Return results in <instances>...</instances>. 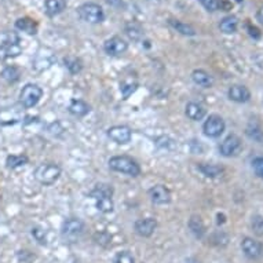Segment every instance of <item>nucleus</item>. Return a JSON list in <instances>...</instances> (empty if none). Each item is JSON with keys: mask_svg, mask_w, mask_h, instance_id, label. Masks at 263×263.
<instances>
[{"mask_svg": "<svg viewBox=\"0 0 263 263\" xmlns=\"http://www.w3.org/2000/svg\"><path fill=\"white\" fill-rule=\"evenodd\" d=\"M257 21L259 22V24H262L263 25V6L258 10V13H257Z\"/></svg>", "mask_w": 263, "mask_h": 263, "instance_id": "nucleus-39", "label": "nucleus"}, {"mask_svg": "<svg viewBox=\"0 0 263 263\" xmlns=\"http://www.w3.org/2000/svg\"><path fill=\"white\" fill-rule=\"evenodd\" d=\"M243 151V141L236 134L227 135L219 145V152L223 157H236Z\"/></svg>", "mask_w": 263, "mask_h": 263, "instance_id": "nucleus-5", "label": "nucleus"}, {"mask_svg": "<svg viewBox=\"0 0 263 263\" xmlns=\"http://www.w3.org/2000/svg\"><path fill=\"white\" fill-rule=\"evenodd\" d=\"M192 79H193V82L196 83L197 86H200V87H203V88L212 87V84H213L212 76L203 69L193 70V73H192Z\"/></svg>", "mask_w": 263, "mask_h": 263, "instance_id": "nucleus-15", "label": "nucleus"}, {"mask_svg": "<svg viewBox=\"0 0 263 263\" xmlns=\"http://www.w3.org/2000/svg\"><path fill=\"white\" fill-rule=\"evenodd\" d=\"M199 169L208 178H219L223 175L225 169L223 167H220L218 164H211V163H201L199 164Z\"/></svg>", "mask_w": 263, "mask_h": 263, "instance_id": "nucleus-18", "label": "nucleus"}, {"mask_svg": "<svg viewBox=\"0 0 263 263\" xmlns=\"http://www.w3.org/2000/svg\"><path fill=\"white\" fill-rule=\"evenodd\" d=\"M59 176H61V168L54 163L40 164L35 171L36 181L40 182L42 185H46V186H50L53 183H55Z\"/></svg>", "mask_w": 263, "mask_h": 263, "instance_id": "nucleus-2", "label": "nucleus"}, {"mask_svg": "<svg viewBox=\"0 0 263 263\" xmlns=\"http://www.w3.org/2000/svg\"><path fill=\"white\" fill-rule=\"evenodd\" d=\"M32 236H35V238L38 240L40 244H46V233L42 229H39V227H35V229H32Z\"/></svg>", "mask_w": 263, "mask_h": 263, "instance_id": "nucleus-36", "label": "nucleus"}, {"mask_svg": "<svg viewBox=\"0 0 263 263\" xmlns=\"http://www.w3.org/2000/svg\"><path fill=\"white\" fill-rule=\"evenodd\" d=\"M28 163V157L25 155H11L7 157L6 164L8 168H17L21 165H25Z\"/></svg>", "mask_w": 263, "mask_h": 263, "instance_id": "nucleus-28", "label": "nucleus"}, {"mask_svg": "<svg viewBox=\"0 0 263 263\" xmlns=\"http://www.w3.org/2000/svg\"><path fill=\"white\" fill-rule=\"evenodd\" d=\"M114 263H135V259L128 251H121L114 258Z\"/></svg>", "mask_w": 263, "mask_h": 263, "instance_id": "nucleus-34", "label": "nucleus"}, {"mask_svg": "<svg viewBox=\"0 0 263 263\" xmlns=\"http://www.w3.org/2000/svg\"><path fill=\"white\" fill-rule=\"evenodd\" d=\"M125 33H127V36L131 39V40H134V42H138V40H141L142 36H144L142 29L137 25H127Z\"/></svg>", "mask_w": 263, "mask_h": 263, "instance_id": "nucleus-32", "label": "nucleus"}, {"mask_svg": "<svg viewBox=\"0 0 263 263\" xmlns=\"http://www.w3.org/2000/svg\"><path fill=\"white\" fill-rule=\"evenodd\" d=\"M93 199H98V197H105V196H109L112 197L113 196V188L107 183H98L94 188V190L90 194Z\"/></svg>", "mask_w": 263, "mask_h": 263, "instance_id": "nucleus-26", "label": "nucleus"}, {"mask_svg": "<svg viewBox=\"0 0 263 263\" xmlns=\"http://www.w3.org/2000/svg\"><path fill=\"white\" fill-rule=\"evenodd\" d=\"M252 168L255 171V174L263 179V157L254 158V161H252Z\"/></svg>", "mask_w": 263, "mask_h": 263, "instance_id": "nucleus-35", "label": "nucleus"}, {"mask_svg": "<svg viewBox=\"0 0 263 263\" xmlns=\"http://www.w3.org/2000/svg\"><path fill=\"white\" fill-rule=\"evenodd\" d=\"M137 82H132V79L130 80H123V82L120 83V91H121V94L124 97V100H128V97L137 90Z\"/></svg>", "mask_w": 263, "mask_h": 263, "instance_id": "nucleus-30", "label": "nucleus"}, {"mask_svg": "<svg viewBox=\"0 0 263 263\" xmlns=\"http://www.w3.org/2000/svg\"><path fill=\"white\" fill-rule=\"evenodd\" d=\"M241 248L245 257L250 259H259L263 257V244L252 237H244L241 241Z\"/></svg>", "mask_w": 263, "mask_h": 263, "instance_id": "nucleus-8", "label": "nucleus"}, {"mask_svg": "<svg viewBox=\"0 0 263 263\" xmlns=\"http://www.w3.org/2000/svg\"><path fill=\"white\" fill-rule=\"evenodd\" d=\"M84 230V223L79 218H69L62 223V234L65 237H77Z\"/></svg>", "mask_w": 263, "mask_h": 263, "instance_id": "nucleus-11", "label": "nucleus"}, {"mask_svg": "<svg viewBox=\"0 0 263 263\" xmlns=\"http://www.w3.org/2000/svg\"><path fill=\"white\" fill-rule=\"evenodd\" d=\"M227 97L229 100L233 102H237V104H245L251 100V91L245 86L241 84H234L232 87L229 88L227 91Z\"/></svg>", "mask_w": 263, "mask_h": 263, "instance_id": "nucleus-12", "label": "nucleus"}, {"mask_svg": "<svg viewBox=\"0 0 263 263\" xmlns=\"http://www.w3.org/2000/svg\"><path fill=\"white\" fill-rule=\"evenodd\" d=\"M109 167L116 172H121L125 175L138 176L141 174L139 164L128 156H114L109 160Z\"/></svg>", "mask_w": 263, "mask_h": 263, "instance_id": "nucleus-1", "label": "nucleus"}, {"mask_svg": "<svg viewBox=\"0 0 263 263\" xmlns=\"http://www.w3.org/2000/svg\"><path fill=\"white\" fill-rule=\"evenodd\" d=\"M15 28L21 32H25L28 35H36L38 33V24L35 19L29 17H22L15 21Z\"/></svg>", "mask_w": 263, "mask_h": 263, "instance_id": "nucleus-16", "label": "nucleus"}, {"mask_svg": "<svg viewBox=\"0 0 263 263\" xmlns=\"http://www.w3.org/2000/svg\"><path fill=\"white\" fill-rule=\"evenodd\" d=\"M169 25L172 26L176 32H179L183 36H196V29L189 24H183L178 19H169Z\"/></svg>", "mask_w": 263, "mask_h": 263, "instance_id": "nucleus-23", "label": "nucleus"}, {"mask_svg": "<svg viewBox=\"0 0 263 263\" xmlns=\"http://www.w3.org/2000/svg\"><path fill=\"white\" fill-rule=\"evenodd\" d=\"M19 76L21 73H19V69L17 66H7L1 72V77L8 83H15L19 79Z\"/></svg>", "mask_w": 263, "mask_h": 263, "instance_id": "nucleus-29", "label": "nucleus"}, {"mask_svg": "<svg viewBox=\"0 0 263 263\" xmlns=\"http://www.w3.org/2000/svg\"><path fill=\"white\" fill-rule=\"evenodd\" d=\"M225 120L218 114H211L203 124V131L210 138H218L225 131Z\"/></svg>", "mask_w": 263, "mask_h": 263, "instance_id": "nucleus-6", "label": "nucleus"}, {"mask_svg": "<svg viewBox=\"0 0 263 263\" xmlns=\"http://www.w3.org/2000/svg\"><path fill=\"white\" fill-rule=\"evenodd\" d=\"M185 113H186V116H188L190 120H194V121H199V120H203L206 117V109L199 105V104H196V102H189L188 105H186V109H185Z\"/></svg>", "mask_w": 263, "mask_h": 263, "instance_id": "nucleus-17", "label": "nucleus"}, {"mask_svg": "<svg viewBox=\"0 0 263 263\" xmlns=\"http://www.w3.org/2000/svg\"><path fill=\"white\" fill-rule=\"evenodd\" d=\"M68 6V0H46L44 1V11L49 17H55L61 14Z\"/></svg>", "mask_w": 263, "mask_h": 263, "instance_id": "nucleus-14", "label": "nucleus"}, {"mask_svg": "<svg viewBox=\"0 0 263 263\" xmlns=\"http://www.w3.org/2000/svg\"><path fill=\"white\" fill-rule=\"evenodd\" d=\"M95 204H97V208L98 211L104 213L112 212L113 208H114V204H113V199L109 197V196H105V197H98V199H94Z\"/></svg>", "mask_w": 263, "mask_h": 263, "instance_id": "nucleus-24", "label": "nucleus"}, {"mask_svg": "<svg viewBox=\"0 0 263 263\" xmlns=\"http://www.w3.org/2000/svg\"><path fill=\"white\" fill-rule=\"evenodd\" d=\"M65 66L69 69L70 73H79V72H82L83 69V62L79 59V58H76V56H68V58H65Z\"/></svg>", "mask_w": 263, "mask_h": 263, "instance_id": "nucleus-27", "label": "nucleus"}, {"mask_svg": "<svg viewBox=\"0 0 263 263\" xmlns=\"http://www.w3.org/2000/svg\"><path fill=\"white\" fill-rule=\"evenodd\" d=\"M42 97H43V90L39 87L38 84L29 83V84H26L25 87L21 90L19 102H21L22 106L29 109V107L36 106L39 104V101L42 100Z\"/></svg>", "mask_w": 263, "mask_h": 263, "instance_id": "nucleus-4", "label": "nucleus"}, {"mask_svg": "<svg viewBox=\"0 0 263 263\" xmlns=\"http://www.w3.org/2000/svg\"><path fill=\"white\" fill-rule=\"evenodd\" d=\"M106 3L112 7H120L123 4V0H106Z\"/></svg>", "mask_w": 263, "mask_h": 263, "instance_id": "nucleus-38", "label": "nucleus"}, {"mask_svg": "<svg viewBox=\"0 0 263 263\" xmlns=\"http://www.w3.org/2000/svg\"><path fill=\"white\" fill-rule=\"evenodd\" d=\"M247 137L252 141H255L258 144H263V130L257 124H250L245 128Z\"/></svg>", "mask_w": 263, "mask_h": 263, "instance_id": "nucleus-25", "label": "nucleus"}, {"mask_svg": "<svg viewBox=\"0 0 263 263\" xmlns=\"http://www.w3.org/2000/svg\"><path fill=\"white\" fill-rule=\"evenodd\" d=\"M157 227V220L155 218H144L135 222V232L141 237H151Z\"/></svg>", "mask_w": 263, "mask_h": 263, "instance_id": "nucleus-13", "label": "nucleus"}, {"mask_svg": "<svg viewBox=\"0 0 263 263\" xmlns=\"http://www.w3.org/2000/svg\"><path fill=\"white\" fill-rule=\"evenodd\" d=\"M236 1H237V3H241V1H244V0H236Z\"/></svg>", "mask_w": 263, "mask_h": 263, "instance_id": "nucleus-40", "label": "nucleus"}, {"mask_svg": "<svg viewBox=\"0 0 263 263\" xmlns=\"http://www.w3.org/2000/svg\"><path fill=\"white\" fill-rule=\"evenodd\" d=\"M247 28H248V33H250L251 38H254V39L261 38V31L258 29L257 26L251 25V24H247Z\"/></svg>", "mask_w": 263, "mask_h": 263, "instance_id": "nucleus-37", "label": "nucleus"}, {"mask_svg": "<svg viewBox=\"0 0 263 263\" xmlns=\"http://www.w3.org/2000/svg\"><path fill=\"white\" fill-rule=\"evenodd\" d=\"M107 137L112 139L113 142L119 145H125L131 141L132 132L130 127L127 125H113L107 130Z\"/></svg>", "mask_w": 263, "mask_h": 263, "instance_id": "nucleus-7", "label": "nucleus"}, {"mask_svg": "<svg viewBox=\"0 0 263 263\" xmlns=\"http://www.w3.org/2000/svg\"><path fill=\"white\" fill-rule=\"evenodd\" d=\"M189 229H190V232L193 233L197 238H201L206 234L204 222H203L200 216H197V215H193V216L189 219Z\"/></svg>", "mask_w": 263, "mask_h": 263, "instance_id": "nucleus-21", "label": "nucleus"}, {"mask_svg": "<svg viewBox=\"0 0 263 263\" xmlns=\"http://www.w3.org/2000/svg\"><path fill=\"white\" fill-rule=\"evenodd\" d=\"M251 229L254 234H257L259 237L263 236V216L261 215H254L251 219Z\"/></svg>", "mask_w": 263, "mask_h": 263, "instance_id": "nucleus-31", "label": "nucleus"}, {"mask_svg": "<svg viewBox=\"0 0 263 263\" xmlns=\"http://www.w3.org/2000/svg\"><path fill=\"white\" fill-rule=\"evenodd\" d=\"M238 26V21L234 15H227L225 18L220 21L219 24V29L226 35H232L234 32L237 31Z\"/></svg>", "mask_w": 263, "mask_h": 263, "instance_id": "nucleus-22", "label": "nucleus"}, {"mask_svg": "<svg viewBox=\"0 0 263 263\" xmlns=\"http://www.w3.org/2000/svg\"><path fill=\"white\" fill-rule=\"evenodd\" d=\"M77 14L82 21L88 24H100L105 18L102 7L97 3H84L77 8Z\"/></svg>", "mask_w": 263, "mask_h": 263, "instance_id": "nucleus-3", "label": "nucleus"}, {"mask_svg": "<svg viewBox=\"0 0 263 263\" xmlns=\"http://www.w3.org/2000/svg\"><path fill=\"white\" fill-rule=\"evenodd\" d=\"M201 6L207 11H218L222 10V0H199Z\"/></svg>", "mask_w": 263, "mask_h": 263, "instance_id": "nucleus-33", "label": "nucleus"}, {"mask_svg": "<svg viewBox=\"0 0 263 263\" xmlns=\"http://www.w3.org/2000/svg\"><path fill=\"white\" fill-rule=\"evenodd\" d=\"M128 49V43L125 42L124 39L119 38V36H113V38L107 39L106 42L104 43V50L106 54L112 56H117L124 54Z\"/></svg>", "mask_w": 263, "mask_h": 263, "instance_id": "nucleus-9", "label": "nucleus"}, {"mask_svg": "<svg viewBox=\"0 0 263 263\" xmlns=\"http://www.w3.org/2000/svg\"><path fill=\"white\" fill-rule=\"evenodd\" d=\"M69 112L76 117H83L90 112V105L82 100H73L69 105Z\"/></svg>", "mask_w": 263, "mask_h": 263, "instance_id": "nucleus-20", "label": "nucleus"}, {"mask_svg": "<svg viewBox=\"0 0 263 263\" xmlns=\"http://www.w3.org/2000/svg\"><path fill=\"white\" fill-rule=\"evenodd\" d=\"M149 197H151V201L153 204L165 206V204H169V201H171V192L164 185H156L149 190Z\"/></svg>", "mask_w": 263, "mask_h": 263, "instance_id": "nucleus-10", "label": "nucleus"}, {"mask_svg": "<svg viewBox=\"0 0 263 263\" xmlns=\"http://www.w3.org/2000/svg\"><path fill=\"white\" fill-rule=\"evenodd\" d=\"M53 62H54V54L51 51H49V54H44V55L43 51H39L38 56L35 59V68L38 70L47 69L53 65Z\"/></svg>", "mask_w": 263, "mask_h": 263, "instance_id": "nucleus-19", "label": "nucleus"}]
</instances>
